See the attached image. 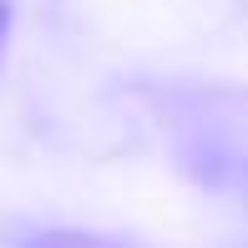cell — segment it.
Instances as JSON below:
<instances>
[{
	"instance_id": "1",
	"label": "cell",
	"mask_w": 248,
	"mask_h": 248,
	"mask_svg": "<svg viewBox=\"0 0 248 248\" xmlns=\"http://www.w3.org/2000/svg\"><path fill=\"white\" fill-rule=\"evenodd\" d=\"M16 248H137V243L96 238V233H76V228H31L16 238Z\"/></svg>"
},
{
	"instance_id": "2",
	"label": "cell",
	"mask_w": 248,
	"mask_h": 248,
	"mask_svg": "<svg viewBox=\"0 0 248 248\" xmlns=\"http://www.w3.org/2000/svg\"><path fill=\"white\" fill-rule=\"evenodd\" d=\"M5 36H10V0H0V61H5Z\"/></svg>"
}]
</instances>
